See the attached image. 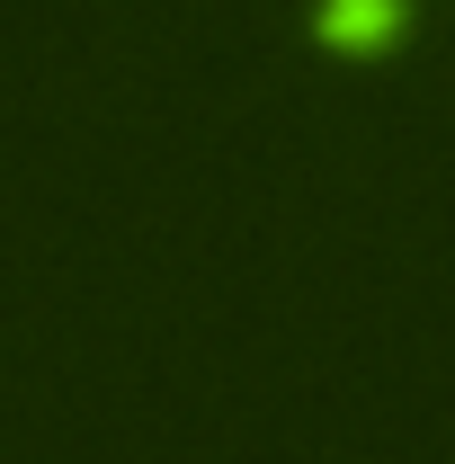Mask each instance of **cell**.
Masks as SVG:
<instances>
[{
	"mask_svg": "<svg viewBox=\"0 0 455 464\" xmlns=\"http://www.w3.org/2000/svg\"><path fill=\"white\" fill-rule=\"evenodd\" d=\"M402 18H411V0H322L313 9V27L340 45H384V36H402Z\"/></svg>",
	"mask_w": 455,
	"mask_h": 464,
	"instance_id": "obj_1",
	"label": "cell"
}]
</instances>
